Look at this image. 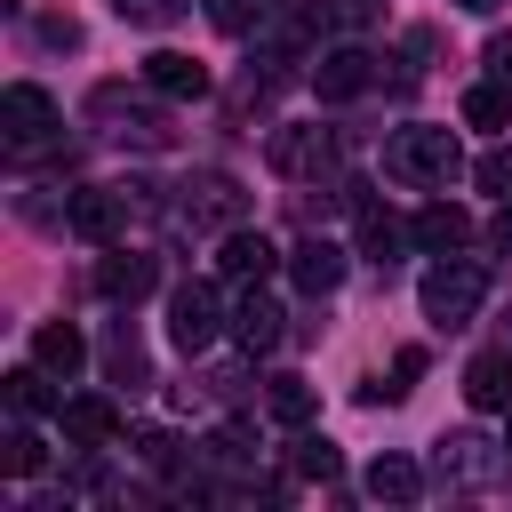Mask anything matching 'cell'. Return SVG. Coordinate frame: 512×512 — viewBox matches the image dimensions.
<instances>
[{"mask_svg":"<svg viewBox=\"0 0 512 512\" xmlns=\"http://www.w3.org/2000/svg\"><path fill=\"white\" fill-rule=\"evenodd\" d=\"M416 304H424V320L464 328V320L488 304V264H472V256H440V264L416 280Z\"/></svg>","mask_w":512,"mask_h":512,"instance_id":"1","label":"cell"},{"mask_svg":"<svg viewBox=\"0 0 512 512\" xmlns=\"http://www.w3.org/2000/svg\"><path fill=\"white\" fill-rule=\"evenodd\" d=\"M384 168H392V176H408V184H448V176L464 168L456 128H400V136L384 144Z\"/></svg>","mask_w":512,"mask_h":512,"instance_id":"2","label":"cell"},{"mask_svg":"<svg viewBox=\"0 0 512 512\" xmlns=\"http://www.w3.org/2000/svg\"><path fill=\"white\" fill-rule=\"evenodd\" d=\"M216 328H224V296H216L208 280H184V288L168 296V336H176V352H208Z\"/></svg>","mask_w":512,"mask_h":512,"instance_id":"3","label":"cell"},{"mask_svg":"<svg viewBox=\"0 0 512 512\" xmlns=\"http://www.w3.org/2000/svg\"><path fill=\"white\" fill-rule=\"evenodd\" d=\"M0 128H8V144H16V152L48 144V136H56V96H48V88H32V80H16V88L0 96Z\"/></svg>","mask_w":512,"mask_h":512,"instance_id":"4","label":"cell"},{"mask_svg":"<svg viewBox=\"0 0 512 512\" xmlns=\"http://www.w3.org/2000/svg\"><path fill=\"white\" fill-rule=\"evenodd\" d=\"M240 208H248V192H240L224 168H208V176H192V184H184V208H176V216H184V224H200V232H208V224H216V232H232V224H240Z\"/></svg>","mask_w":512,"mask_h":512,"instance_id":"5","label":"cell"},{"mask_svg":"<svg viewBox=\"0 0 512 512\" xmlns=\"http://www.w3.org/2000/svg\"><path fill=\"white\" fill-rule=\"evenodd\" d=\"M128 192H136V184H120V192L88 184V192H72V200H64V224H72L80 240H112V232L128 224Z\"/></svg>","mask_w":512,"mask_h":512,"instance_id":"6","label":"cell"},{"mask_svg":"<svg viewBox=\"0 0 512 512\" xmlns=\"http://www.w3.org/2000/svg\"><path fill=\"white\" fill-rule=\"evenodd\" d=\"M144 88L168 96V104H192V96H208V64H192L184 48H152L144 56Z\"/></svg>","mask_w":512,"mask_h":512,"instance_id":"7","label":"cell"},{"mask_svg":"<svg viewBox=\"0 0 512 512\" xmlns=\"http://www.w3.org/2000/svg\"><path fill=\"white\" fill-rule=\"evenodd\" d=\"M288 280H296L304 296H336V288H344V248L320 240V232L296 240V248H288Z\"/></svg>","mask_w":512,"mask_h":512,"instance_id":"8","label":"cell"},{"mask_svg":"<svg viewBox=\"0 0 512 512\" xmlns=\"http://www.w3.org/2000/svg\"><path fill=\"white\" fill-rule=\"evenodd\" d=\"M216 264H224V280H248V288H256V280H272V272H280V248H272L264 232L232 224V232H224V248H216Z\"/></svg>","mask_w":512,"mask_h":512,"instance_id":"9","label":"cell"},{"mask_svg":"<svg viewBox=\"0 0 512 512\" xmlns=\"http://www.w3.org/2000/svg\"><path fill=\"white\" fill-rule=\"evenodd\" d=\"M152 280H160V264H152L144 248H112V256L96 264V296H112V304H136V296H152Z\"/></svg>","mask_w":512,"mask_h":512,"instance_id":"10","label":"cell"},{"mask_svg":"<svg viewBox=\"0 0 512 512\" xmlns=\"http://www.w3.org/2000/svg\"><path fill=\"white\" fill-rule=\"evenodd\" d=\"M56 416H64V440H72V448H88V456L120 440V408H112V400H96V392H80V400H64Z\"/></svg>","mask_w":512,"mask_h":512,"instance_id":"11","label":"cell"},{"mask_svg":"<svg viewBox=\"0 0 512 512\" xmlns=\"http://www.w3.org/2000/svg\"><path fill=\"white\" fill-rule=\"evenodd\" d=\"M440 480H448V488H488V480H496V448H488L480 432H448V440H440Z\"/></svg>","mask_w":512,"mask_h":512,"instance_id":"12","label":"cell"},{"mask_svg":"<svg viewBox=\"0 0 512 512\" xmlns=\"http://www.w3.org/2000/svg\"><path fill=\"white\" fill-rule=\"evenodd\" d=\"M368 80H376V56H368V48H328V56L312 64V88H320L328 104H344V96H360Z\"/></svg>","mask_w":512,"mask_h":512,"instance_id":"13","label":"cell"},{"mask_svg":"<svg viewBox=\"0 0 512 512\" xmlns=\"http://www.w3.org/2000/svg\"><path fill=\"white\" fill-rule=\"evenodd\" d=\"M464 400H472L480 416H512V352H480V360L464 368Z\"/></svg>","mask_w":512,"mask_h":512,"instance_id":"14","label":"cell"},{"mask_svg":"<svg viewBox=\"0 0 512 512\" xmlns=\"http://www.w3.org/2000/svg\"><path fill=\"white\" fill-rule=\"evenodd\" d=\"M472 240V216L456 208V200H432V208H416V248H432V256H456Z\"/></svg>","mask_w":512,"mask_h":512,"instance_id":"15","label":"cell"},{"mask_svg":"<svg viewBox=\"0 0 512 512\" xmlns=\"http://www.w3.org/2000/svg\"><path fill=\"white\" fill-rule=\"evenodd\" d=\"M32 360H40L48 376H64V384H72V376H80V360H88V336H80L72 320H48V328L32 336Z\"/></svg>","mask_w":512,"mask_h":512,"instance_id":"16","label":"cell"},{"mask_svg":"<svg viewBox=\"0 0 512 512\" xmlns=\"http://www.w3.org/2000/svg\"><path fill=\"white\" fill-rule=\"evenodd\" d=\"M328 152H336V144H328L320 128H280V136H272V168H280V176H312V168H328Z\"/></svg>","mask_w":512,"mask_h":512,"instance_id":"17","label":"cell"},{"mask_svg":"<svg viewBox=\"0 0 512 512\" xmlns=\"http://www.w3.org/2000/svg\"><path fill=\"white\" fill-rule=\"evenodd\" d=\"M280 320H288V312H280L272 296H256V288H248V296H240V312H232L240 352H272V344H280Z\"/></svg>","mask_w":512,"mask_h":512,"instance_id":"18","label":"cell"},{"mask_svg":"<svg viewBox=\"0 0 512 512\" xmlns=\"http://www.w3.org/2000/svg\"><path fill=\"white\" fill-rule=\"evenodd\" d=\"M368 496L376 504H416L424 496V464L416 456H376L368 464Z\"/></svg>","mask_w":512,"mask_h":512,"instance_id":"19","label":"cell"},{"mask_svg":"<svg viewBox=\"0 0 512 512\" xmlns=\"http://www.w3.org/2000/svg\"><path fill=\"white\" fill-rule=\"evenodd\" d=\"M8 408H16V416H48V408H64V392H56V376L32 360V368H8Z\"/></svg>","mask_w":512,"mask_h":512,"instance_id":"20","label":"cell"},{"mask_svg":"<svg viewBox=\"0 0 512 512\" xmlns=\"http://www.w3.org/2000/svg\"><path fill=\"white\" fill-rule=\"evenodd\" d=\"M464 128H512V80L464 88Z\"/></svg>","mask_w":512,"mask_h":512,"instance_id":"21","label":"cell"},{"mask_svg":"<svg viewBox=\"0 0 512 512\" xmlns=\"http://www.w3.org/2000/svg\"><path fill=\"white\" fill-rule=\"evenodd\" d=\"M416 224H400L392 208H360V256H376V264H392V248L408 240Z\"/></svg>","mask_w":512,"mask_h":512,"instance_id":"22","label":"cell"},{"mask_svg":"<svg viewBox=\"0 0 512 512\" xmlns=\"http://www.w3.org/2000/svg\"><path fill=\"white\" fill-rule=\"evenodd\" d=\"M264 408H272V424L296 432V424H312V384H304V376H272V384H264Z\"/></svg>","mask_w":512,"mask_h":512,"instance_id":"23","label":"cell"},{"mask_svg":"<svg viewBox=\"0 0 512 512\" xmlns=\"http://www.w3.org/2000/svg\"><path fill=\"white\" fill-rule=\"evenodd\" d=\"M40 464H48V448H40V432H32V424H16V432L0 440V472H8V480H32Z\"/></svg>","mask_w":512,"mask_h":512,"instance_id":"24","label":"cell"},{"mask_svg":"<svg viewBox=\"0 0 512 512\" xmlns=\"http://www.w3.org/2000/svg\"><path fill=\"white\" fill-rule=\"evenodd\" d=\"M328 24H336L328 0H280V32H288V40H320Z\"/></svg>","mask_w":512,"mask_h":512,"instance_id":"25","label":"cell"},{"mask_svg":"<svg viewBox=\"0 0 512 512\" xmlns=\"http://www.w3.org/2000/svg\"><path fill=\"white\" fill-rule=\"evenodd\" d=\"M416 376H424V352H416V344H400V352H392V384H360V400H368V408H376V400H400Z\"/></svg>","mask_w":512,"mask_h":512,"instance_id":"26","label":"cell"},{"mask_svg":"<svg viewBox=\"0 0 512 512\" xmlns=\"http://www.w3.org/2000/svg\"><path fill=\"white\" fill-rule=\"evenodd\" d=\"M288 464H296L304 480H336V448H328V440H312L304 424H296V440H288Z\"/></svg>","mask_w":512,"mask_h":512,"instance_id":"27","label":"cell"},{"mask_svg":"<svg viewBox=\"0 0 512 512\" xmlns=\"http://www.w3.org/2000/svg\"><path fill=\"white\" fill-rule=\"evenodd\" d=\"M472 184H480V192H496V200H512V144H496V152H480V168H472Z\"/></svg>","mask_w":512,"mask_h":512,"instance_id":"28","label":"cell"},{"mask_svg":"<svg viewBox=\"0 0 512 512\" xmlns=\"http://www.w3.org/2000/svg\"><path fill=\"white\" fill-rule=\"evenodd\" d=\"M176 8H192V0H112V16H120V24H168Z\"/></svg>","mask_w":512,"mask_h":512,"instance_id":"29","label":"cell"},{"mask_svg":"<svg viewBox=\"0 0 512 512\" xmlns=\"http://www.w3.org/2000/svg\"><path fill=\"white\" fill-rule=\"evenodd\" d=\"M104 360H112V376H128V384L144 376V352H136V336H128V328H112V344H104Z\"/></svg>","mask_w":512,"mask_h":512,"instance_id":"30","label":"cell"},{"mask_svg":"<svg viewBox=\"0 0 512 512\" xmlns=\"http://www.w3.org/2000/svg\"><path fill=\"white\" fill-rule=\"evenodd\" d=\"M136 456H144L152 472H168V464H176V432H160V424H144V432H136Z\"/></svg>","mask_w":512,"mask_h":512,"instance_id":"31","label":"cell"},{"mask_svg":"<svg viewBox=\"0 0 512 512\" xmlns=\"http://www.w3.org/2000/svg\"><path fill=\"white\" fill-rule=\"evenodd\" d=\"M208 24L216 32H248L256 24V0H208Z\"/></svg>","mask_w":512,"mask_h":512,"instance_id":"32","label":"cell"},{"mask_svg":"<svg viewBox=\"0 0 512 512\" xmlns=\"http://www.w3.org/2000/svg\"><path fill=\"white\" fill-rule=\"evenodd\" d=\"M480 64H488V80H512V32H496V40L480 48Z\"/></svg>","mask_w":512,"mask_h":512,"instance_id":"33","label":"cell"},{"mask_svg":"<svg viewBox=\"0 0 512 512\" xmlns=\"http://www.w3.org/2000/svg\"><path fill=\"white\" fill-rule=\"evenodd\" d=\"M40 40H48V48H80V24H72V16H40Z\"/></svg>","mask_w":512,"mask_h":512,"instance_id":"34","label":"cell"},{"mask_svg":"<svg viewBox=\"0 0 512 512\" xmlns=\"http://www.w3.org/2000/svg\"><path fill=\"white\" fill-rule=\"evenodd\" d=\"M496 248H512V200H504V216H496Z\"/></svg>","mask_w":512,"mask_h":512,"instance_id":"35","label":"cell"},{"mask_svg":"<svg viewBox=\"0 0 512 512\" xmlns=\"http://www.w3.org/2000/svg\"><path fill=\"white\" fill-rule=\"evenodd\" d=\"M456 8H472V16H488V8H496V0H456Z\"/></svg>","mask_w":512,"mask_h":512,"instance_id":"36","label":"cell"},{"mask_svg":"<svg viewBox=\"0 0 512 512\" xmlns=\"http://www.w3.org/2000/svg\"><path fill=\"white\" fill-rule=\"evenodd\" d=\"M352 8H376V0H352Z\"/></svg>","mask_w":512,"mask_h":512,"instance_id":"37","label":"cell"},{"mask_svg":"<svg viewBox=\"0 0 512 512\" xmlns=\"http://www.w3.org/2000/svg\"><path fill=\"white\" fill-rule=\"evenodd\" d=\"M504 448H512V432H504Z\"/></svg>","mask_w":512,"mask_h":512,"instance_id":"38","label":"cell"}]
</instances>
